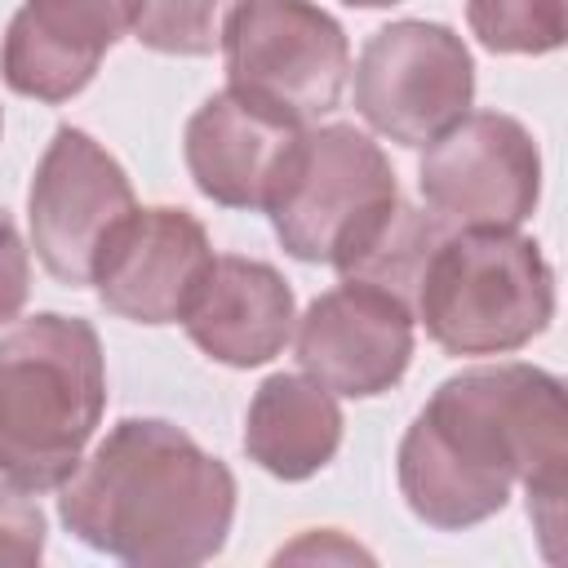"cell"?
Wrapping results in <instances>:
<instances>
[{
	"label": "cell",
	"instance_id": "6da1fadb",
	"mask_svg": "<svg viewBox=\"0 0 568 568\" xmlns=\"http://www.w3.org/2000/svg\"><path fill=\"white\" fill-rule=\"evenodd\" d=\"M408 510L462 532L506 510L524 484L528 519L546 559H559L568 488V408L564 382L537 364H484L435 386L399 439L395 457Z\"/></svg>",
	"mask_w": 568,
	"mask_h": 568
},
{
	"label": "cell",
	"instance_id": "7a4b0ae2",
	"mask_svg": "<svg viewBox=\"0 0 568 568\" xmlns=\"http://www.w3.org/2000/svg\"><path fill=\"white\" fill-rule=\"evenodd\" d=\"M62 524L133 568L213 559L235 524V475L164 417H124L80 457L58 497Z\"/></svg>",
	"mask_w": 568,
	"mask_h": 568
},
{
	"label": "cell",
	"instance_id": "3957f363",
	"mask_svg": "<svg viewBox=\"0 0 568 568\" xmlns=\"http://www.w3.org/2000/svg\"><path fill=\"white\" fill-rule=\"evenodd\" d=\"M106 413V355L89 320L40 311L0 337V479L49 493L71 479Z\"/></svg>",
	"mask_w": 568,
	"mask_h": 568
},
{
	"label": "cell",
	"instance_id": "277c9868",
	"mask_svg": "<svg viewBox=\"0 0 568 568\" xmlns=\"http://www.w3.org/2000/svg\"><path fill=\"white\" fill-rule=\"evenodd\" d=\"M550 315L555 271L519 231L448 226L413 297V320L448 355H510L541 337Z\"/></svg>",
	"mask_w": 568,
	"mask_h": 568
},
{
	"label": "cell",
	"instance_id": "5b68a950",
	"mask_svg": "<svg viewBox=\"0 0 568 568\" xmlns=\"http://www.w3.org/2000/svg\"><path fill=\"white\" fill-rule=\"evenodd\" d=\"M395 200L399 182L386 151L355 124H320L302 129L266 213L284 253L337 266Z\"/></svg>",
	"mask_w": 568,
	"mask_h": 568
},
{
	"label": "cell",
	"instance_id": "8992f818",
	"mask_svg": "<svg viewBox=\"0 0 568 568\" xmlns=\"http://www.w3.org/2000/svg\"><path fill=\"white\" fill-rule=\"evenodd\" d=\"M217 49L226 89L293 124L328 115L351 75L342 22L311 0H240L226 13Z\"/></svg>",
	"mask_w": 568,
	"mask_h": 568
},
{
	"label": "cell",
	"instance_id": "52a82bcc",
	"mask_svg": "<svg viewBox=\"0 0 568 568\" xmlns=\"http://www.w3.org/2000/svg\"><path fill=\"white\" fill-rule=\"evenodd\" d=\"M475 102L466 40L426 18H399L368 36L355 62V111L399 146H426Z\"/></svg>",
	"mask_w": 568,
	"mask_h": 568
},
{
	"label": "cell",
	"instance_id": "ba28073f",
	"mask_svg": "<svg viewBox=\"0 0 568 568\" xmlns=\"http://www.w3.org/2000/svg\"><path fill=\"white\" fill-rule=\"evenodd\" d=\"M133 209V182L120 160L84 129L62 124L44 146L27 191L31 248L40 266L58 284H93L98 253Z\"/></svg>",
	"mask_w": 568,
	"mask_h": 568
},
{
	"label": "cell",
	"instance_id": "9c48e42d",
	"mask_svg": "<svg viewBox=\"0 0 568 568\" xmlns=\"http://www.w3.org/2000/svg\"><path fill=\"white\" fill-rule=\"evenodd\" d=\"M417 186L435 217L475 231H515L541 195V151L506 111H466L426 142Z\"/></svg>",
	"mask_w": 568,
	"mask_h": 568
},
{
	"label": "cell",
	"instance_id": "30bf717a",
	"mask_svg": "<svg viewBox=\"0 0 568 568\" xmlns=\"http://www.w3.org/2000/svg\"><path fill=\"white\" fill-rule=\"evenodd\" d=\"M413 311L373 288L342 280L320 293L293 324L297 364L306 377L346 399H373L390 390L413 364Z\"/></svg>",
	"mask_w": 568,
	"mask_h": 568
},
{
	"label": "cell",
	"instance_id": "8fae6325",
	"mask_svg": "<svg viewBox=\"0 0 568 568\" xmlns=\"http://www.w3.org/2000/svg\"><path fill=\"white\" fill-rule=\"evenodd\" d=\"M213 266L209 231L173 204L133 209L98 253L93 284L106 311L133 324H178Z\"/></svg>",
	"mask_w": 568,
	"mask_h": 568
},
{
	"label": "cell",
	"instance_id": "7c38bea8",
	"mask_svg": "<svg viewBox=\"0 0 568 568\" xmlns=\"http://www.w3.org/2000/svg\"><path fill=\"white\" fill-rule=\"evenodd\" d=\"M133 27V0H27L4 31L0 75L36 102L75 98Z\"/></svg>",
	"mask_w": 568,
	"mask_h": 568
},
{
	"label": "cell",
	"instance_id": "4fadbf2b",
	"mask_svg": "<svg viewBox=\"0 0 568 568\" xmlns=\"http://www.w3.org/2000/svg\"><path fill=\"white\" fill-rule=\"evenodd\" d=\"M306 124H293L235 89H222L195 106L186 120L182 155L200 186L222 209H262L271 204L284 164Z\"/></svg>",
	"mask_w": 568,
	"mask_h": 568
},
{
	"label": "cell",
	"instance_id": "5bb4252c",
	"mask_svg": "<svg viewBox=\"0 0 568 568\" xmlns=\"http://www.w3.org/2000/svg\"><path fill=\"white\" fill-rule=\"evenodd\" d=\"M178 324L209 359L226 368H257L288 346L297 302L288 280L271 262L213 253V266L204 271Z\"/></svg>",
	"mask_w": 568,
	"mask_h": 568
},
{
	"label": "cell",
	"instance_id": "9a60e30c",
	"mask_svg": "<svg viewBox=\"0 0 568 568\" xmlns=\"http://www.w3.org/2000/svg\"><path fill=\"white\" fill-rule=\"evenodd\" d=\"M342 444V408L328 386L306 373H271L244 417V453L266 475L297 484L320 475Z\"/></svg>",
	"mask_w": 568,
	"mask_h": 568
},
{
	"label": "cell",
	"instance_id": "2e32d148",
	"mask_svg": "<svg viewBox=\"0 0 568 568\" xmlns=\"http://www.w3.org/2000/svg\"><path fill=\"white\" fill-rule=\"evenodd\" d=\"M448 235V222L435 217V213H422L404 200H395L346 253L342 262L333 266L342 280H355V284H373L390 297H399L408 311H413V297H417V284H422V271L435 253V244Z\"/></svg>",
	"mask_w": 568,
	"mask_h": 568
},
{
	"label": "cell",
	"instance_id": "e0dca14e",
	"mask_svg": "<svg viewBox=\"0 0 568 568\" xmlns=\"http://www.w3.org/2000/svg\"><path fill=\"white\" fill-rule=\"evenodd\" d=\"M466 22L493 53H555L568 36V0H466Z\"/></svg>",
	"mask_w": 568,
	"mask_h": 568
},
{
	"label": "cell",
	"instance_id": "ac0fdd59",
	"mask_svg": "<svg viewBox=\"0 0 568 568\" xmlns=\"http://www.w3.org/2000/svg\"><path fill=\"white\" fill-rule=\"evenodd\" d=\"M240 0H133V36L155 53L204 58L217 49L226 13Z\"/></svg>",
	"mask_w": 568,
	"mask_h": 568
},
{
	"label": "cell",
	"instance_id": "d6986e66",
	"mask_svg": "<svg viewBox=\"0 0 568 568\" xmlns=\"http://www.w3.org/2000/svg\"><path fill=\"white\" fill-rule=\"evenodd\" d=\"M44 510L27 497V488L0 479V564L9 568H31L44 559Z\"/></svg>",
	"mask_w": 568,
	"mask_h": 568
},
{
	"label": "cell",
	"instance_id": "ffe728a7",
	"mask_svg": "<svg viewBox=\"0 0 568 568\" xmlns=\"http://www.w3.org/2000/svg\"><path fill=\"white\" fill-rule=\"evenodd\" d=\"M27 293H31V248L18 222L9 217V209L0 204V324L18 320V311L27 306Z\"/></svg>",
	"mask_w": 568,
	"mask_h": 568
},
{
	"label": "cell",
	"instance_id": "44dd1931",
	"mask_svg": "<svg viewBox=\"0 0 568 568\" xmlns=\"http://www.w3.org/2000/svg\"><path fill=\"white\" fill-rule=\"evenodd\" d=\"M275 559L284 564V559H373V555H368V550H359L355 541H346L342 532L324 528V532H306L302 541L284 546Z\"/></svg>",
	"mask_w": 568,
	"mask_h": 568
},
{
	"label": "cell",
	"instance_id": "7402d4cb",
	"mask_svg": "<svg viewBox=\"0 0 568 568\" xmlns=\"http://www.w3.org/2000/svg\"><path fill=\"white\" fill-rule=\"evenodd\" d=\"M342 4H355V9H386V4H399V0H342Z\"/></svg>",
	"mask_w": 568,
	"mask_h": 568
},
{
	"label": "cell",
	"instance_id": "603a6c76",
	"mask_svg": "<svg viewBox=\"0 0 568 568\" xmlns=\"http://www.w3.org/2000/svg\"><path fill=\"white\" fill-rule=\"evenodd\" d=\"M0 124H4V120H0Z\"/></svg>",
	"mask_w": 568,
	"mask_h": 568
}]
</instances>
